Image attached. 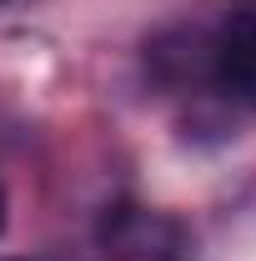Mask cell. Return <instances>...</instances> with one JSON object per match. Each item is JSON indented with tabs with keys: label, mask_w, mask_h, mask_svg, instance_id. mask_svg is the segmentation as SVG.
I'll return each mask as SVG.
<instances>
[{
	"label": "cell",
	"mask_w": 256,
	"mask_h": 261,
	"mask_svg": "<svg viewBox=\"0 0 256 261\" xmlns=\"http://www.w3.org/2000/svg\"><path fill=\"white\" fill-rule=\"evenodd\" d=\"M0 231H5V191H0Z\"/></svg>",
	"instance_id": "4"
},
{
	"label": "cell",
	"mask_w": 256,
	"mask_h": 261,
	"mask_svg": "<svg viewBox=\"0 0 256 261\" xmlns=\"http://www.w3.org/2000/svg\"><path fill=\"white\" fill-rule=\"evenodd\" d=\"M10 261H15V256H10Z\"/></svg>",
	"instance_id": "5"
},
{
	"label": "cell",
	"mask_w": 256,
	"mask_h": 261,
	"mask_svg": "<svg viewBox=\"0 0 256 261\" xmlns=\"http://www.w3.org/2000/svg\"><path fill=\"white\" fill-rule=\"evenodd\" d=\"M206 81L226 100L256 111V10H231V20L211 35V70H206Z\"/></svg>",
	"instance_id": "2"
},
{
	"label": "cell",
	"mask_w": 256,
	"mask_h": 261,
	"mask_svg": "<svg viewBox=\"0 0 256 261\" xmlns=\"http://www.w3.org/2000/svg\"><path fill=\"white\" fill-rule=\"evenodd\" d=\"M96 246L106 261H196V231L176 211L111 201L96 221Z\"/></svg>",
	"instance_id": "1"
},
{
	"label": "cell",
	"mask_w": 256,
	"mask_h": 261,
	"mask_svg": "<svg viewBox=\"0 0 256 261\" xmlns=\"http://www.w3.org/2000/svg\"><path fill=\"white\" fill-rule=\"evenodd\" d=\"M146 65L161 86L171 91H186V86H201L206 70H211V35L201 31H166L146 45Z\"/></svg>",
	"instance_id": "3"
}]
</instances>
